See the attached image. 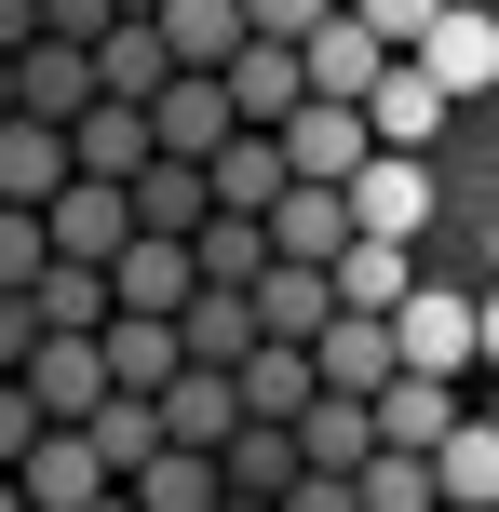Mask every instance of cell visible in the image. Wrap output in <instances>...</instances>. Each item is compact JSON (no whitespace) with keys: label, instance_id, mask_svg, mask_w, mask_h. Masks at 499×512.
Instances as JSON below:
<instances>
[{"label":"cell","instance_id":"cell-1","mask_svg":"<svg viewBox=\"0 0 499 512\" xmlns=\"http://www.w3.org/2000/svg\"><path fill=\"white\" fill-rule=\"evenodd\" d=\"M14 486L41 499V512H81V499H108V486H122V459L95 445V418H41V445L14 459Z\"/></svg>","mask_w":499,"mask_h":512},{"label":"cell","instance_id":"cell-2","mask_svg":"<svg viewBox=\"0 0 499 512\" xmlns=\"http://www.w3.org/2000/svg\"><path fill=\"white\" fill-rule=\"evenodd\" d=\"M365 149H378V122H365V95H297L284 108V162H297V176H365Z\"/></svg>","mask_w":499,"mask_h":512},{"label":"cell","instance_id":"cell-3","mask_svg":"<svg viewBox=\"0 0 499 512\" xmlns=\"http://www.w3.org/2000/svg\"><path fill=\"white\" fill-rule=\"evenodd\" d=\"M365 122L392 135V149H432V135L459 122V95H446V68H432V54H392V68L365 81Z\"/></svg>","mask_w":499,"mask_h":512},{"label":"cell","instance_id":"cell-4","mask_svg":"<svg viewBox=\"0 0 499 512\" xmlns=\"http://www.w3.org/2000/svg\"><path fill=\"white\" fill-rule=\"evenodd\" d=\"M351 216L392 230V243H419V230H432V149H392V135H378L365 176H351Z\"/></svg>","mask_w":499,"mask_h":512},{"label":"cell","instance_id":"cell-5","mask_svg":"<svg viewBox=\"0 0 499 512\" xmlns=\"http://www.w3.org/2000/svg\"><path fill=\"white\" fill-rule=\"evenodd\" d=\"M392 337H405V364H432V378H473V364H486V337H473V297H446V283H405Z\"/></svg>","mask_w":499,"mask_h":512},{"label":"cell","instance_id":"cell-6","mask_svg":"<svg viewBox=\"0 0 499 512\" xmlns=\"http://www.w3.org/2000/svg\"><path fill=\"white\" fill-rule=\"evenodd\" d=\"M108 81H95V41H68V27H41V41L14 54V108H41V122H81Z\"/></svg>","mask_w":499,"mask_h":512},{"label":"cell","instance_id":"cell-7","mask_svg":"<svg viewBox=\"0 0 499 512\" xmlns=\"http://www.w3.org/2000/svg\"><path fill=\"white\" fill-rule=\"evenodd\" d=\"M68 176H81L68 122H41V108H0V203H54Z\"/></svg>","mask_w":499,"mask_h":512},{"label":"cell","instance_id":"cell-8","mask_svg":"<svg viewBox=\"0 0 499 512\" xmlns=\"http://www.w3.org/2000/svg\"><path fill=\"white\" fill-rule=\"evenodd\" d=\"M311 364H324V391H378V378H392V364H405V337H392V310H324V337H311Z\"/></svg>","mask_w":499,"mask_h":512},{"label":"cell","instance_id":"cell-9","mask_svg":"<svg viewBox=\"0 0 499 512\" xmlns=\"http://www.w3.org/2000/svg\"><path fill=\"white\" fill-rule=\"evenodd\" d=\"M216 472H230V499H297L311 486V445H297V418H243L216 445Z\"/></svg>","mask_w":499,"mask_h":512},{"label":"cell","instance_id":"cell-10","mask_svg":"<svg viewBox=\"0 0 499 512\" xmlns=\"http://www.w3.org/2000/svg\"><path fill=\"white\" fill-rule=\"evenodd\" d=\"M230 95H243V122H284V108L311 95V41H284V27H243V54H230Z\"/></svg>","mask_w":499,"mask_h":512},{"label":"cell","instance_id":"cell-11","mask_svg":"<svg viewBox=\"0 0 499 512\" xmlns=\"http://www.w3.org/2000/svg\"><path fill=\"white\" fill-rule=\"evenodd\" d=\"M68 149H81V176H149L162 122H149V95H95V108L68 122Z\"/></svg>","mask_w":499,"mask_h":512},{"label":"cell","instance_id":"cell-12","mask_svg":"<svg viewBox=\"0 0 499 512\" xmlns=\"http://www.w3.org/2000/svg\"><path fill=\"white\" fill-rule=\"evenodd\" d=\"M203 176H216V203H284V176H297V162H284V122H230V135H216V149H203Z\"/></svg>","mask_w":499,"mask_h":512},{"label":"cell","instance_id":"cell-13","mask_svg":"<svg viewBox=\"0 0 499 512\" xmlns=\"http://www.w3.org/2000/svg\"><path fill=\"white\" fill-rule=\"evenodd\" d=\"M149 122H162V149H189V162H203L216 135L243 122V95H230V68H176V81L149 95Z\"/></svg>","mask_w":499,"mask_h":512},{"label":"cell","instance_id":"cell-14","mask_svg":"<svg viewBox=\"0 0 499 512\" xmlns=\"http://www.w3.org/2000/svg\"><path fill=\"white\" fill-rule=\"evenodd\" d=\"M365 405H378V445H446L459 432V378H432V364H392Z\"/></svg>","mask_w":499,"mask_h":512},{"label":"cell","instance_id":"cell-15","mask_svg":"<svg viewBox=\"0 0 499 512\" xmlns=\"http://www.w3.org/2000/svg\"><path fill=\"white\" fill-rule=\"evenodd\" d=\"M365 216H351L338 176H284V203H270V256H338Z\"/></svg>","mask_w":499,"mask_h":512},{"label":"cell","instance_id":"cell-16","mask_svg":"<svg viewBox=\"0 0 499 512\" xmlns=\"http://www.w3.org/2000/svg\"><path fill=\"white\" fill-rule=\"evenodd\" d=\"M324 310H338V270L324 256H270L257 270V337H324Z\"/></svg>","mask_w":499,"mask_h":512},{"label":"cell","instance_id":"cell-17","mask_svg":"<svg viewBox=\"0 0 499 512\" xmlns=\"http://www.w3.org/2000/svg\"><path fill=\"white\" fill-rule=\"evenodd\" d=\"M419 54H432V68H446V95L473 108L486 81H499V14H486V0H446V14H432V41H419Z\"/></svg>","mask_w":499,"mask_h":512},{"label":"cell","instance_id":"cell-18","mask_svg":"<svg viewBox=\"0 0 499 512\" xmlns=\"http://www.w3.org/2000/svg\"><path fill=\"white\" fill-rule=\"evenodd\" d=\"M176 364H189V324H176V310H108V378H122V391H162Z\"/></svg>","mask_w":499,"mask_h":512},{"label":"cell","instance_id":"cell-19","mask_svg":"<svg viewBox=\"0 0 499 512\" xmlns=\"http://www.w3.org/2000/svg\"><path fill=\"white\" fill-rule=\"evenodd\" d=\"M311 391H324L311 337H257V351H243V418H297Z\"/></svg>","mask_w":499,"mask_h":512},{"label":"cell","instance_id":"cell-20","mask_svg":"<svg viewBox=\"0 0 499 512\" xmlns=\"http://www.w3.org/2000/svg\"><path fill=\"white\" fill-rule=\"evenodd\" d=\"M378 68H392V41H378V27H365V14L338 0V14L311 27V95H365Z\"/></svg>","mask_w":499,"mask_h":512},{"label":"cell","instance_id":"cell-21","mask_svg":"<svg viewBox=\"0 0 499 512\" xmlns=\"http://www.w3.org/2000/svg\"><path fill=\"white\" fill-rule=\"evenodd\" d=\"M135 216H149V230H203L216 216V176L189 149H149V176H135Z\"/></svg>","mask_w":499,"mask_h":512},{"label":"cell","instance_id":"cell-22","mask_svg":"<svg viewBox=\"0 0 499 512\" xmlns=\"http://www.w3.org/2000/svg\"><path fill=\"white\" fill-rule=\"evenodd\" d=\"M351 499H365V512H432V499H446V472H432V445H365Z\"/></svg>","mask_w":499,"mask_h":512},{"label":"cell","instance_id":"cell-23","mask_svg":"<svg viewBox=\"0 0 499 512\" xmlns=\"http://www.w3.org/2000/svg\"><path fill=\"white\" fill-rule=\"evenodd\" d=\"M324 270H338V297H351V310H405V283H419L392 230H351L338 256H324Z\"/></svg>","mask_w":499,"mask_h":512},{"label":"cell","instance_id":"cell-24","mask_svg":"<svg viewBox=\"0 0 499 512\" xmlns=\"http://www.w3.org/2000/svg\"><path fill=\"white\" fill-rule=\"evenodd\" d=\"M189 256H203V283H257L270 270V216L257 203H216L203 230H189Z\"/></svg>","mask_w":499,"mask_h":512},{"label":"cell","instance_id":"cell-25","mask_svg":"<svg viewBox=\"0 0 499 512\" xmlns=\"http://www.w3.org/2000/svg\"><path fill=\"white\" fill-rule=\"evenodd\" d=\"M149 14H162V41H176L189 68H230V54H243V27H257L243 0H149Z\"/></svg>","mask_w":499,"mask_h":512},{"label":"cell","instance_id":"cell-26","mask_svg":"<svg viewBox=\"0 0 499 512\" xmlns=\"http://www.w3.org/2000/svg\"><path fill=\"white\" fill-rule=\"evenodd\" d=\"M135 499H162V512H203V499H230V472H216V445H149Z\"/></svg>","mask_w":499,"mask_h":512},{"label":"cell","instance_id":"cell-27","mask_svg":"<svg viewBox=\"0 0 499 512\" xmlns=\"http://www.w3.org/2000/svg\"><path fill=\"white\" fill-rule=\"evenodd\" d=\"M432 472H446V499H499V418L459 405V432L432 445Z\"/></svg>","mask_w":499,"mask_h":512},{"label":"cell","instance_id":"cell-28","mask_svg":"<svg viewBox=\"0 0 499 512\" xmlns=\"http://www.w3.org/2000/svg\"><path fill=\"white\" fill-rule=\"evenodd\" d=\"M95 445L122 459V486H135V472H149V445H162V391H108V405H95Z\"/></svg>","mask_w":499,"mask_h":512},{"label":"cell","instance_id":"cell-29","mask_svg":"<svg viewBox=\"0 0 499 512\" xmlns=\"http://www.w3.org/2000/svg\"><path fill=\"white\" fill-rule=\"evenodd\" d=\"M54 270V216L41 203H0V283H41Z\"/></svg>","mask_w":499,"mask_h":512},{"label":"cell","instance_id":"cell-30","mask_svg":"<svg viewBox=\"0 0 499 512\" xmlns=\"http://www.w3.org/2000/svg\"><path fill=\"white\" fill-rule=\"evenodd\" d=\"M41 445V391H27V364H0V472Z\"/></svg>","mask_w":499,"mask_h":512},{"label":"cell","instance_id":"cell-31","mask_svg":"<svg viewBox=\"0 0 499 512\" xmlns=\"http://www.w3.org/2000/svg\"><path fill=\"white\" fill-rule=\"evenodd\" d=\"M351 14H365V27H378V41H392V54H419V41H432V14H446V0H351Z\"/></svg>","mask_w":499,"mask_h":512},{"label":"cell","instance_id":"cell-32","mask_svg":"<svg viewBox=\"0 0 499 512\" xmlns=\"http://www.w3.org/2000/svg\"><path fill=\"white\" fill-rule=\"evenodd\" d=\"M41 351V297H27V283H0V364H27Z\"/></svg>","mask_w":499,"mask_h":512},{"label":"cell","instance_id":"cell-33","mask_svg":"<svg viewBox=\"0 0 499 512\" xmlns=\"http://www.w3.org/2000/svg\"><path fill=\"white\" fill-rule=\"evenodd\" d=\"M243 14H257V27H284V41H311V27L338 14V0H243Z\"/></svg>","mask_w":499,"mask_h":512},{"label":"cell","instance_id":"cell-34","mask_svg":"<svg viewBox=\"0 0 499 512\" xmlns=\"http://www.w3.org/2000/svg\"><path fill=\"white\" fill-rule=\"evenodd\" d=\"M108 14L122 0H41V27H68V41H108Z\"/></svg>","mask_w":499,"mask_h":512},{"label":"cell","instance_id":"cell-35","mask_svg":"<svg viewBox=\"0 0 499 512\" xmlns=\"http://www.w3.org/2000/svg\"><path fill=\"white\" fill-rule=\"evenodd\" d=\"M41 41V0H0V54H27Z\"/></svg>","mask_w":499,"mask_h":512},{"label":"cell","instance_id":"cell-36","mask_svg":"<svg viewBox=\"0 0 499 512\" xmlns=\"http://www.w3.org/2000/svg\"><path fill=\"white\" fill-rule=\"evenodd\" d=\"M473 337H486V364H499V283H486V297H473Z\"/></svg>","mask_w":499,"mask_h":512},{"label":"cell","instance_id":"cell-37","mask_svg":"<svg viewBox=\"0 0 499 512\" xmlns=\"http://www.w3.org/2000/svg\"><path fill=\"white\" fill-rule=\"evenodd\" d=\"M0 108H14V54H0Z\"/></svg>","mask_w":499,"mask_h":512},{"label":"cell","instance_id":"cell-38","mask_svg":"<svg viewBox=\"0 0 499 512\" xmlns=\"http://www.w3.org/2000/svg\"><path fill=\"white\" fill-rule=\"evenodd\" d=\"M486 418H499V405H486Z\"/></svg>","mask_w":499,"mask_h":512}]
</instances>
